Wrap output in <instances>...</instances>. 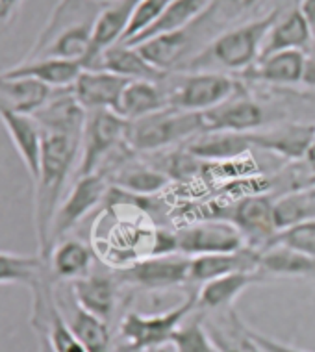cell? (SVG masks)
Wrapping results in <instances>:
<instances>
[{
  "label": "cell",
  "mask_w": 315,
  "mask_h": 352,
  "mask_svg": "<svg viewBox=\"0 0 315 352\" xmlns=\"http://www.w3.org/2000/svg\"><path fill=\"white\" fill-rule=\"evenodd\" d=\"M82 140L63 134L43 132V152L39 173L34 180V226L37 254L47 261L50 256V232L56 212L63 201V191L80 160Z\"/></svg>",
  "instance_id": "6da1fadb"
},
{
  "label": "cell",
  "mask_w": 315,
  "mask_h": 352,
  "mask_svg": "<svg viewBox=\"0 0 315 352\" xmlns=\"http://www.w3.org/2000/svg\"><path fill=\"white\" fill-rule=\"evenodd\" d=\"M102 6L104 0H60L25 60L61 58L82 63Z\"/></svg>",
  "instance_id": "7a4b0ae2"
},
{
  "label": "cell",
  "mask_w": 315,
  "mask_h": 352,
  "mask_svg": "<svg viewBox=\"0 0 315 352\" xmlns=\"http://www.w3.org/2000/svg\"><path fill=\"white\" fill-rule=\"evenodd\" d=\"M280 13L282 10L274 8L265 15L226 28L212 37L180 71H212L224 74H243L249 71L260 60L267 34Z\"/></svg>",
  "instance_id": "3957f363"
},
{
  "label": "cell",
  "mask_w": 315,
  "mask_h": 352,
  "mask_svg": "<svg viewBox=\"0 0 315 352\" xmlns=\"http://www.w3.org/2000/svg\"><path fill=\"white\" fill-rule=\"evenodd\" d=\"M202 132H206L202 113L165 108L135 121H128L124 141L133 152H160L171 145L188 143Z\"/></svg>",
  "instance_id": "277c9868"
},
{
  "label": "cell",
  "mask_w": 315,
  "mask_h": 352,
  "mask_svg": "<svg viewBox=\"0 0 315 352\" xmlns=\"http://www.w3.org/2000/svg\"><path fill=\"white\" fill-rule=\"evenodd\" d=\"M171 108L206 113L232 98L239 89V80L212 71H176L164 80Z\"/></svg>",
  "instance_id": "5b68a950"
},
{
  "label": "cell",
  "mask_w": 315,
  "mask_h": 352,
  "mask_svg": "<svg viewBox=\"0 0 315 352\" xmlns=\"http://www.w3.org/2000/svg\"><path fill=\"white\" fill-rule=\"evenodd\" d=\"M197 311V293L186 295L182 302L162 314H138L130 311L119 327V336L124 352H160L167 345L171 336L189 316Z\"/></svg>",
  "instance_id": "8992f818"
},
{
  "label": "cell",
  "mask_w": 315,
  "mask_h": 352,
  "mask_svg": "<svg viewBox=\"0 0 315 352\" xmlns=\"http://www.w3.org/2000/svg\"><path fill=\"white\" fill-rule=\"evenodd\" d=\"M127 126L128 121L122 119L117 111H87L80 145V160L76 165V178L100 173L104 169V165L127 143Z\"/></svg>",
  "instance_id": "52a82bcc"
},
{
  "label": "cell",
  "mask_w": 315,
  "mask_h": 352,
  "mask_svg": "<svg viewBox=\"0 0 315 352\" xmlns=\"http://www.w3.org/2000/svg\"><path fill=\"white\" fill-rule=\"evenodd\" d=\"M111 184L102 173L80 176L61 201L58 212H56L52 232H50V252L54 245L61 239H65L67 234L73 230L74 226L82 223L95 208L102 201H106Z\"/></svg>",
  "instance_id": "ba28073f"
},
{
  "label": "cell",
  "mask_w": 315,
  "mask_h": 352,
  "mask_svg": "<svg viewBox=\"0 0 315 352\" xmlns=\"http://www.w3.org/2000/svg\"><path fill=\"white\" fill-rule=\"evenodd\" d=\"M178 254L195 256L236 252L247 247L236 226L224 219H202L199 223L175 230Z\"/></svg>",
  "instance_id": "9c48e42d"
},
{
  "label": "cell",
  "mask_w": 315,
  "mask_h": 352,
  "mask_svg": "<svg viewBox=\"0 0 315 352\" xmlns=\"http://www.w3.org/2000/svg\"><path fill=\"white\" fill-rule=\"evenodd\" d=\"M119 280L149 292L189 284V258L184 254L145 256L119 271Z\"/></svg>",
  "instance_id": "30bf717a"
},
{
  "label": "cell",
  "mask_w": 315,
  "mask_h": 352,
  "mask_svg": "<svg viewBox=\"0 0 315 352\" xmlns=\"http://www.w3.org/2000/svg\"><path fill=\"white\" fill-rule=\"evenodd\" d=\"M273 206L274 201L267 195H249L232 204L223 219L236 226L247 247L260 252L276 236Z\"/></svg>",
  "instance_id": "8fae6325"
},
{
  "label": "cell",
  "mask_w": 315,
  "mask_h": 352,
  "mask_svg": "<svg viewBox=\"0 0 315 352\" xmlns=\"http://www.w3.org/2000/svg\"><path fill=\"white\" fill-rule=\"evenodd\" d=\"M202 117L206 122V130H223L237 134H250L276 122L273 117H269L265 106L258 98L250 97V93L243 85L234 97L202 113Z\"/></svg>",
  "instance_id": "7c38bea8"
},
{
  "label": "cell",
  "mask_w": 315,
  "mask_h": 352,
  "mask_svg": "<svg viewBox=\"0 0 315 352\" xmlns=\"http://www.w3.org/2000/svg\"><path fill=\"white\" fill-rule=\"evenodd\" d=\"M54 298L61 316L87 352H113L108 322L85 311L74 298L69 282H56Z\"/></svg>",
  "instance_id": "4fadbf2b"
},
{
  "label": "cell",
  "mask_w": 315,
  "mask_h": 352,
  "mask_svg": "<svg viewBox=\"0 0 315 352\" xmlns=\"http://www.w3.org/2000/svg\"><path fill=\"white\" fill-rule=\"evenodd\" d=\"M250 145L285 162H303L315 141L314 122H274L247 134Z\"/></svg>",
  "instance_id": "5bb4252c"
},
{
  "label": "cell",
  "mask_w": 315,
  "mask_h": 352,
  "mask_svg": "<svg viewBox=\"0 0 315 352\" xmlns=\"http://www.w3.org/2000/svg\"><path fill=\"white\" fill-rule=\"evenodd\" d=\"M140 2L141 0H104V6L95 25L91 47L82 61L84 69H91L104 50L124 39Z\"/></svg>",
  "instance_id": "9a60e30c"
},
{
  "label": "cell",
  "mask_w": 315,
  "mask_h": 352,
  "mask_svg": "<svg viewBox=\"0 0 315 352\" xmlns=\"http://www.w3.org/2000/svg\"><path fill=\"white\" fill-rule=\"evenodd\" d=\"M132 80L104 69H84L74 82L73 93L85 111L109 109L117 111L127 85Z\"/></svg>",
  "instance_id": "2e32d148"
},
{
  "label": "cell",
  "mask_w": 315,
  "mask_h": 352,
  "mask_svg": "<svg viewBox=\"0 0 315 352\" xmlns=\"http://www.w3.org/2000/svg\"><path fill=\"white\" fill-rule=\"evenodd\" d=\"M43 132L63 134L82 140L87 111L76 100L73 87L54 89L47 104L34 113Z\"/></svg>",
  "instance_id": "e0dca14e"
},
{
  "label": "cell",
  "mask_w": 315,
  "mask_h": 352,
  "mask_svg": "<svg viewBox=\"0 0 315 352\" xmlns=\"http://www.w3.org/2000/svg\"><path fill=\"white\" fill-rule=\"evenodd\" d=\"M265 280L267 276L261 271H247V273H232L204 282L197 292V311L223 314L232 310L236 298L243 292Z\"/></svg>",
  "instance_id": "ac0fdd59"
},
{
  "label": "cell",
  "mask_w": 315,
  "mask_h": 352,
  "mask_svg": "<svg viewBox=\"0 0 315 352\" xmlns=\"http://www.w3.org/2000/svg\"><path fill=\"white\" fill-rule=\"evenodd\" d=\"M306 61H308V54L303 50L276 52V54L256 61L254 67L245 71L241 78L254 82V84L279 85V87L298 85L303 84L304 80Z\"/></svg>",
  "instance_id": "d6986e66"
},
{
  "label": "cell",
  "mask_w": 315,
  "mask_h": 352,
  "mask_svg": "<svg viewBox=\"0 0 315 352\" xmlns=\"http://www.w3.org/2000/svg\"><path fill=\"white\" fill-rule=\"evenodd\" d=\"M0 121L6 128L15 151L23 160L32 182L37 178L39 165H41L43 152V130L34 116L13 113V111H0Z\"/></svg>",
  "instance_id": "ffe728a7"
},
{
  "label": "cell",
  "mask_w": 315,
  "mask_h": 352,
  "mask_svg": "<svg viewBox=\"0 0 315 352\" xmlns=\"http://www.w3.org/2000/svg\"><path fill=\"white\" fill-rule=\"evenodd\" d=\"M117 284L119 280L111 274L91 271L82 278L69 282L76 302L98 319L109 322L117 308Z\"/></svg>",
  "instance_id": "44dd1931"
},
{
  "label": "cell",
  "mask_w": 315,
  "mask_h": 352,
  "mask_svg": "<svg viewBox=\"0 0 315 352\" xmlns=\"http://www.w3.org/2000/svg\"><path fill=\"white\" fill-rule=\"evenodd\" d=\"M258 258H260V252L250 247H243L236 252L195 256V258H189V282L204 284V282L232 273L260 271Z\"/></svg>",
  "instance_id": "7402d4cb"
},
{
  "label": "cell",
  "mask_w": 315,
  "mask_h": 352,
  "mask_svg": "<svg viewBox=\"0 0 315 352\" xmlns=\"http://www.w3.org/2000/svg\"><path fill=\"white\" fill-rule=\"evenodd\" d=\"M309 49H312V32L304 13L297 6L282 12L274 21L263 43L260 60L285 50H303L308 54Z\"/></svg>",
  "instance_id": "603a6c76"
},
{
  "label": "cell",
  "mask_w": 315,
  "mask_h": 352,
  "mask_svg": "<svg viewBox=\"0 0 315 352\" xmlns=\"http://www.w3.org/2000/svg\"><path fill=\"white\" fill-rule=\"evenodd\" d=\"M54 89L34 78L0 73V111L34 116L47 104Z\"/></svg>",
  "instance_id": "cb8c5ba5"
},
{
  "label": "cell",
  "mask_w": 315,
  "mask_h": 352,
  "mask_svg": "<svg viewBox=\"0 0 315 352\" xmlns=\"http://www.w3.org/2000/svg\"><path fill=\"white\" fill-rule=\"evenodd\" d=\"M91 69H104L128 80H146V82H164L169 73L160 71L140 54V50L124 43H117L98 56Z\"/></svg>",
  "instance_id": "d4e9b609"
},
{
  "label": "cell",
  "mask_w": 315,
  "mask_h": 352,
  "mask_svg": "<svg viewBox=\"0 0 315 352\" xmlns=\"http://www.w3.org/2000/svg\"><path fill=\"white\" fill-rule=\"evenodd\" d=\"M250 146L247 134L206 130L189 140L184 148L200 162H232L245 156Z\"/></svg>",
  "instance_id": "484cf974"
},
{
  "label": "cell",
  "mask_w": 315,
  "mask_h": 352,
  "mask_svg": "<svg viewBox=\"0 0 315 352\" xmlns=\"http://www.w3.org/2000/svg\"><path fill=\"white\" fill-rule=\"evenodd\" d=\"M84 65L74 60H61V58H47V60H23L19 65L6 69L2 73L19 78H34L41 84L49 85L50 89H65L73 87L78 80Z\"/></svg>",
  "instance_id": "4316f807"
},
{
  "label": "cell",
  "mask_w": 315,
  "mask_h": 352,
  "mask_svg": "<svg viewBox=\"0 0 315 352\" xmlns=\"http://www.w3.org/2000/svg\"><path fill=\"white\" fill-rule=\"evenodd\" d=\"M47 263L54 282H74L93 271V250L80 239L65 237L54 245Z\"/></svg>",
  "instance_id": "83f0119b"
},
{
  "label": "cell",
  "mask_w": 315,
  "mask_h": 352,
  "mask_svg": "<svg viewBox=\"0 0 315 352\" xmlns=\"http://www.w3.org/2000/svg\"><path fill=\"white\" fill-rule=\"evenodd\" d=\"M165 108H171V106L164 82L133 80L122 93L117 113L127 121H135Z\"/></svg>",
  "instance_id": "f1b7e54d"
},
{
  "label": "cell",
  "mask_w": 315,
  "mask_h": 352,
  "mask_svg": "<svg viewBox=\"0 0 315 352\" xmlns=\"http://www.w3.org/2000/svg\"><path fill=\"white\" fill-rule=\"evenodd\" d=\"M258 267L265 276L315 278V258L284 245H269L260 250Z\"/></svg>",
  "instance_id": "f546056e"
},
{
  "label": "cell",
  "mask_w": 315,
  "mask_h": 352,
  "mask_svg": "<svg viewBox=\"0 0 315 352\" xmlns=\"http://www.w3.org/2000/svg\"><path fill=\"white\" fill-rule=\"evenodd\" d=\"M104 176L108 178L113 188L122 189L127 193L140 195V197L156 193L169 184V178L162 170H158L151 164L135 162L132 160V156Z\"/></svg>",
  "instance_id": "4dcf8cb0"
},
{
  "label": "cell",
  "mask_w": 315,
  "mask_h": 352,
  "mask_svg": "<svg viewBox=\"0 0 315 352\" xmlns=\"http://www.w3.org/2000/svg\"><path fill=\"white\" fill-rule=\"evenodd\" d=\"M210 4H212V0H171L162 12V15L143 34L133 37L132 41H127L124 45H138V43L146 41L151 37L184 30V28L193 25L195 21L210 8Z\"/></svg>",
  "instance_id": "1f68e13d"
},
{
  "label": "cell",
  "mask_w": 315,
  "mask_h": 352,
  "mask_svg": "<svg viewBox=\"0 0 315 352\" xmlns=\"http://www.w3.org/2000/svg\"><path fill=\"white\" fill-rule=\"evenodd\" d=\"M204 324L219 352H263L250 338L249 327L243 324L234 308Z\"/></svg>",
  "instance_id": "d6a6232c"
},
{
  "label": "cell",
  "mask_w": 315,
  "mask_h": 352,
  "mask_svg": "<svg viewBox=\"0 0 315 352\" xmlns=\"http://www.w3.org/2000/svg\"><path fill=\"white\" fill-rule=\"evenodd\" d=\"M49 263L39 254H15L0 250V285H26L36 287L45 276Z\"/></svg>",
  "instance_id": "836d02e7"
},
{
  "label": "cell",
  "mask_w": 315,
  "mask_h": 352,
  "mask_svg": "<svg viewBox=\"0 0 315 352\" xmlns=\"http://www.w3.org/2000/svg\"><path fill=\"white\" fill-rule=\"evenodd\" d=\"M273 215L276 232L315 221V199L309 197L306 189L290 191L280 197L279 201H274Z\"/></svg>",
  "instance_id": "e575fe53"
},
{
  "label": "cell",
  "mask_w": 315,
  "mask_h": 352,
  "mask_svg": "<svg viewBox=\"0 0 315 352\" xmlns=\"http://www.w3.org/2000/svg\"><path fill=\"white\" fill-rule=\"evenodd\" d=\"M167 345L173 349V352H219L200 316L193 321L186 319L176 328L175 334L171 336Z\"/></svg>",
  "instance_id": "d590c367"
},
{
  "label": "cell",
  "mask_w": 315,
  "mask_h": 352,
  "mask_svg": "<svg viewBox=\"0 0 315 352\" xmlns=\"http://www.w3.org/2000/svg\"><path fill=\"white\" fill-rule=\"evenodd\" d=\"M269 245H284V247L301 250L304 254L315 258V221H308L303 225L291 226L287 230L276 232V236L271 239Z\"/></svg>",
  "instance_id": "8d00e7d4"
},
{
  "label": "cell",
  "mask_w": 315,
  "mask_h": 352,
  "mask_svg": "<svg viewBox=\"0 0 315 352\" xmlns=\"http://www.w3.org/2000/svg\"><path fill=\"white\" fill-rule=\"evenodd\" d=\"M249 334L250 338L256 341V345L260 346L263 352H309L304 351V349H298V346H293L290 343H282V341H276L273 338H269V336L261 334L258 330L249 327Z\"/></svg>",
  "instance_id": "74e56055"
},
{
  "label": "cell",
  "mask_w": 315,
  "mask_h": 352,
  "mask_svg": "<svg viewBox=\"0 0 315 352\" xmlns=\"http://www.w3.org/2000/svg\"><path fill=\"white\" fill-rule=\"evenodd\" d=\"M25 0H0V34H4L12 26Z\"/></svg>",
  "instance_id": "f35d334b"
},
{
  "label": "cell",
  "mask_w": 315,
  "mask_h": 352,
  "mask_svg": "<svg viewBox=\"0 0 315 352\" xmlns=\"http://www.w3.org/2000/svg\"><path fill=\"white\" fill-rule=\"evenodd\" d=\"M298 8L308 21L309 32H312V49H309L308 54L315 56V0H303Z\"/></svg>",
  "instance_id": "ab89813d"
},
{
  "label": "cell",
  "mask_w": 315,
  "mask_h": 352,
  "mask_svg": "<svg viewBox=\"0 0 315 352\" xmlns=\"http://www.w3.org/2000/svg\"><path fill=\"white\" fill-rule=\"evenodd\" d=\"M303 84L306 87L315 89V56L308 54V61H306V73H304Z\"/></svg>",
  "instance_id": "60d3db41"
},
{
  "label": "cell",
  "mask_w": 315,
  "mask_h": 352,
  "mask_svg": "<svg viewBox=\"0 0 315 352\" xmlns=\"http://www.w3.org/2000/svg\"><path fill=\"white\" fill-rule=\"evenodd\" d=\"M303 165H304V170L314 178V184H315V141H314V145L308 148V152H306V156H304L303 160Z\"/></svg>",
  "instance_id": "b9f144b4"
},
{
  "label": "cell",
  "mask_w": 315,
  "mask_h": 352,
  "mask_svg": "<svg viewBox=\"0 0 315 352\" xmlns=\"http://www.w3.org/2000/svg\"><path fill=\"white\" fill-rule=\"evenodd\" d=\"M306 191H308V195H309V197H312V199H315V184H314V186H309V188L306 189Z\"/></svg>",
  "instance_id": "7bdbcfd3"
}]
</instances>
